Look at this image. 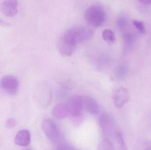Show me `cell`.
Wrapping results in <instances>:
<instances>
[{
	"instance_id": "obj_7",
	"label": "cell",
	"mask_w": 151,
	"mask_h": 150,
	"mask_svg": "<svg viewBox=\"0 0 151 150\" xmlns=\"http://www.w3.org/2000/svg\"><path fill=\"white\" fill-rule=\"evenodd\" d=\"M18 2L14 0L4 1L0 4V9L3 13L8 17L14 16L18 12Z\"/></svg>"
},
{
	"instance_id": "obj_14",
	"label": "cell",
	"mask_w": 151,
	"mask_h": 150,
	"mask_svg": "<svg viewBox=\"0 0 151 150\" xmlns=\"http://www.w3.org/2000/svg\"><path fill=\"white\" fill-rule=\"evenodd\" d=\"M116 22L117 26L120 31H125L128 26V18L125 15H121L119 16Z\"/></svg>"
},
{
	"instance_id": "obj_13",
	"label": "cell",
	"mask_w": 151,
	"mask_h": 150,
	"mask_svg": "<svg viewBox=\"0 0 151 150\" xmlns=\"http://www.w3.org/2000/svg\"><path fill=\"white\" fill-rule=\"evenodd\" d=\"M114 136L118 150H127V145L122 134L120 132L116 131L114 133Z\"/></svg>"
},
{
	"instance_id": "obj_23",
	"label": "cell",
	"mask_w": 151,
	"mask_h": 150,
	"mask_svg": "<svg viewBox=\"0 0 151 150\" xmlns=\"http://www.w3.org/2000/svg\"><path fill=\"white\" fill-rule=\"evenodd\" d=\"M145 150H151V145H149L145 149Z\"/></svg>"
},
{
	"instance_id": "obj_3",
	"label": "cell",
	"mask_w": 151,
	"mask_h": 150,
	"mask_svg": "<svg viewBox=\"0 0 151 150\" xmlns=\"http://www.w3.org/2000/svg\"><path fill=\"white\" fill-rule=\"evenodd\" d=\"M70 114L75 118L80 117L84 109L83 96L74 95L70 98L67 104Z\"/></svg>"
},
{
	"instance_id": "obj_1",
	"label": "cell",
	"mask_w": 151,
	"mask_h": 150,
	"mask_svg": "<svg viewBox=\"0 0 151 150\" xmlns=\"http://www.w3.org/2000/svg\"><path fill=\"white\" fill-rule=\"evenodd\" d=\"M93 36V31L88 27L81 26H73L60 37L58 45V50L64 56H71L78 44L89 40Z\"/></svg>"
},
{
	"instance_id": "obj_2",
	"label": "cell",
	"mask_w": 151,
	"mask_h": 150,
	"mask_svg": "<svg viewBox=\"0 0 151 150\" xmlns=\"http://www.w3.org/2000/svg\"><path fill=\"white\" fill-rule=\"evenodd\" d=\"M84 16L87 23L94 27L102 26L104 23L106 17L104 8L98 4L89 6L85 11Z\"/></svg>"
},
{
	"instance_id": "obj_6",
	"label": "cell",
	"mask_w": 151,
	"mask_h": 150,
	"mask_svg": "<svg viewBox=\"0 0 151 150\" xmlns=\"http://www.w3.org/2000/svg\"><path fill=\"white\" fill-rule=\"evenodd\" d=\"M115 107L121 108L123 107L130 99L129 92L126 88H119L114 93L112 97Z\"/></svg>"
},
{
	"instance_id": "obj_19",
	"label": "cell",
	"mask_w": 151,
	"mask_h": 150,
	"mask_svg": "<svg viewBox=\"0 0 151 150\" xmlns=\"http://www.w3.org/2000/svg\"><path fill=\"white\" fill-rule=\"evenodd\" d=\"M56 150H77L73 146L66 143L61 144L58 146Z\"/></svg>"
},
{
	"instance_id": "obj_17",
	"label": "cell",
	"mask_w": 151,
	"mask_h": 150,
	"mask_svg": "<svg viewBox=\"0 0 151 150\" xmlns=\"http://www.w3.org/2000/svg\"><path fill=\"white\" fill-rule=\"evenodd\" d=\"M122 38L123 41L127 45H132L134 41V36L131 33H125L122 35Z\"/></svg>"
},
{
	"instance_id": "obj_4",
	"label": "cell",
	"mask_w": 151,
	"mask_h": 150,
	"mask_svg": "<svg viewBox=\"0 0 151 150\" xmlns=\"http://www.w3.org/2000/svg\"><path fill=\"white\" fill-rule=\"evenodd\" d=\"M0 87L9 94L15 95L18 90L19 82L14 76H5L1 80Z\"/></svg>"
},
{
	"instance_id": "obj_11",
	"label": "cell",
	"mask_w": 151,
	"mask_h": 150,
	"mask_svg": "<svg viewBox=\"0 0 151 150\" xmlns=\"http://www.w3.org/2000/svg\"><path fill=\"white\" fill-rule=\"evenodd\" d=\"M52 116L58 119L67 118L70 114L67 104H59L54 107L51 112Z\"/></svg>"
},
{
	"instance_id": "obj_8",
	"label": "cell",
	"mask_w": 151,
	"mask_h": 150,
	"mask_svg": "<svg viewBox=\"0 0 151 150\" xmlns=\"http://www.w3.org/2000/svg\"><path fill=\"white\" fill-rule=\"evenodd\" d=\"M99 125L106 137L111 135L114 129V122L111 116L107 114L101 115L99 119Z\"/></svg>"
},
{
	"instance_id": "obj_5",
	"label": "cell",
	"mask_w": 151,
	"mask_h": 150,
	"mask_svg": "<svg viewBox=\"0 0 151 150\" xmlns=\"http://www.w3.org/2000/svg\"><path fill=\"white\" fill-rule=\"evenodd\" d=\"M42 127L46 136L53 142H56L60 137V132L55 124L49 119H45L42 123Z\"/></svg>"
},
{
	"instance_id": "obj_9",
	"label": "cell",
	"mask_w": 151,
	"mask_h": 150,
	"mask_svg": "<svg viewBox=\"0 0 151 150\" xmlns=\"http://www.w3.org/2000/svg\"><path fill=\"white\" fill-rule=\"evenodd\" d=\"M83 107L90 114H96L98 113L99 107L96 100L89 96H83Z\"/></svg>"
},
{
	"instance_id": "obj_22",
	"label": "cell",
	"mask_w": 151,
	"mask_h": 150,
	"mask_svg": "<svg viewBox=\"0 0 151 150\" xmlns=\"http://www.w3.org/2000/svg\"><path fill=\"white\" fill-rule=\"evenodd\" d=\"M139 2L144 5H148L151 4V1L149 0H140L139 1Z\"/></svg>"
},
{
	"instance_id": "obj_10",
	"label": "cell",
	"mask_w": 151,
	"mask_h": 150,
	"mask_svg": "<svg viewBox=\"0 0 151 150\" xmlns=\"http://www.w3.org/2000/svg\"><path fill=\"white\" fill-rule=\"evenodd\" d=\"M31 142V134L27 129H22L19 131L14 138V143L16 145L21 147H26Z\"/></svg>"
},
{
	"instance_id": "obj_16",
	"label": "cell",
	"mask_w": 151,
	"mask_h": 150,
	"mask_svg": "<svg viewBox=\"0 0 151 150\" xmlns=\"http://www.w3.org/2000/svg\"><path fill=\"white\" fill-rule=\"evenodd\" d=\"M98 150H115L110 140L108 139H104L100 143Z\"/></svg>"
},
{
	"instance_id": "obj_24",
	"label": "cell",
	"mask_w": 151,
	"mask_h": 150,
	"mask_svg": "<svg viewBox=\"0 0 151 150\" xmlns=\"http://www.w3.org/2000/svg\"><path fill=\"white\" fill-rule=\"evenodd\" d=\"M24 150H32V149H25Z\"/></svg>"
},
{
	"instance_id": "obj_18",
	"label": "cell",
	"mask_w": 151,
	"mask_h": 150,
	"mask_svg": "<svg viewBox=\"0 0 151 150\" xmlns=\"http://www.w3.org/2000/svg\"><path fill=\"white\" fill-rule=\"evenodd\" d=\"M132 23L140 33L142 34L145 33L146 29L143 22L139 20H134L132 21Z\"/></svg>"
},
{
	"instance_id": "obj_12",
	"label": "cell",
	"mask_w": 151,
	"mask_h": 150,
	"mask_svg": "<svg viewBox=\"0 0 151 150\" xmlns=\"http://www.w3.org/2000/svg\"><path fill=\"white\" fill-rule=\"evenodd\" d=\"M128 64L126 62L120 63L116 68L115 72V76L118 79H122L125 77L127 72Z\"/></svg>"
},
{
	"instance_id": "obj_21",
	"label": "cell",
	"mask_w": 151,
	"mask_h": 150,
	"mask_svg": "<svg viewBox=\"0 0 151 150\" xmlns=\"http://www.w3.org/2000/svg\"><path fill=\"white\" fill-rule=\"evenodd\" d=\"M10 24L8 22H5L2 19L0 18V26H3V27H7L10 26Z\"/></svg>"
},
{
	"instance_id": "obj_20",
	"label": "cell",
	"mask_w": 151,
	"mask_h": 150,
	"mask_svg": "<svg viewBox=\"0 0 151 150\" xmlns=\"http://www.w3.org/2000/svg\"><path fill=\"white\" fill-rule=\"evenodd\" d=\"M17 124V120L14 118H9L6 122V126L7 128L12 129L15 127Z\"/></svg>"
},
{
	"instance_id": "obj_15",
	"label": "cell",
	"mask_w": 151,
	"mask_h": 150,
	"mask_svg": "<svg viewBox=\"0 0 151 150\" xmlns=\"http://www.w3.org/2000/svg\"><path fill=\"white\" fill-rule=\"evenodd\" d=\"M102 35L103 39L107 42L112 43L116 40L115 33L110 29H104L102 32Z\"/></svg>"
}]
</instances>
